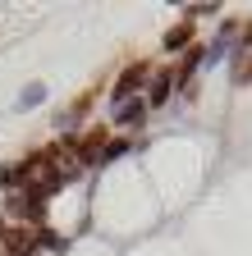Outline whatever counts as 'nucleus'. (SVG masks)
<instances>
[{
    "label": "nucleus",
    "instance_id": "1",
    "mask_svg": "<svg viewBox=\"0 0 252 256\" xmlns=\"http://www.w3.org/2000/svg\"><path fill=\"white\" fill-rule=\"evenodd\" d=\"M19 178H23V192H33V197H42V202L60 188V174H55V165H51L46 151L42 156H28L23 165H19Z\"/></svg>",
    "mask_w": 252,
    "mask_h": 256
},
{
    "label": "nucleus",
    "instance_id": "3",
    "mask_svg": "<svg viewBox=\"0 0 252 256\" xmlns=\"http://www.w3.org/2000/svg\"><path fill=\"white\" fill-rule=\"evenodd\" d=\"M142 78H147V64H133V69H124V78H119V87H115V101L124 106V96H129Z\"/></svg>",
    "mask_w": 252,
    "mask_h": 256
},
{
    "label": "nucleus",
    "instance_id": "8",
    "mask_svg": "<svg viewBox=\"0 0 252 256\" xmlns=\"http://www.w3.org/2000/svg\"><path fill=\"white\" fill-rule=\"evenodd\" d=\"M170 82H174L170 74H161V78H156V87H151V106H161V101H165V92H170Z\"/></svg>",
    "mask_w": 252,
    "mask_h": 256
},
{
    "label": "nucleus",
    "instance_id": "6",
    "mask_svg": "<svg viewBox=\"0 0 252 256\" xmlns=\"http://www.w3.org/2000/svg\"><path fill=\"white\" fill-rule=\"evenodd\" d=\"M115 124H142V101H133V106L124 101V106H119V114H115Z\"/></svg>",
    "mask_w": 252,
    "mask_h": 256
},
{
    "label": "nucleus",
    "instance_id": "2",
    "mask_svg": "<svg viewBox=\"0 0 252 256\" xmlns=\"http://www.w3.org/2000/svg\"><path fill=\"white\" fill-rule=\"evenodd\" d=\"M51 156V165H55V174L60 178H69V174H78V165H83V156H78V146H55V151H46Z\"/></svg>",
    "mask_w": 252,
    "mask_h": 256
},
{
    "label": "nucleus",
    "instance_id": "9",
    "mask_svg": "<svg viewBox=\"0 0 252 256\" xmlns=\"http://www.w3.org/2000/svg\"><path fill=\"white\" fill-rule=\"evenodd\" d=\"M5 234H10V229H5V220H0V238H5Z\"/></svg>",
    "mask_w": 252,
    "mask_h": 256
},
{
    "label": "nucleus",
    "instance_id": "5",
    "mask_svg": "<svg viewBox=\"0 0 252 256\" xmlns=\"http://www.w3.org/2000/svg\"><path fill=\"white\" fill-rule=\"evenodd\" d=\"M42 101H46V87H42V82H33V87L19 96V110H33V106H42Z\"/></svg>",
    "mask_w": 252,
    "mask_h": 256
},
{
    "label": "nucleus",
    "instance_id": "7",
    "mask_svg": "<svg viewBox=\"0 0 252 256\" xmlns=\"http://www.w3.org/2000/svg\"><path fill=\"white\" fill-rule=\"evenodd\" d=\"M124 151H129V142H110V146H101V156H97V165H106V160H115V156H124Z\"/></svg>",
    "mask_w": 252,
    "mask_h": 256
},
{
    "label": "nucleus",
    "instance_id": "4",
    "mask_svg": "<svg viewBox=\"0 0 252 256\" xmlns=\"http://www.w3.org/2000/svg\"><path fill=\"white\" fill-rule=\"evenodd\" d=\"M183 42H193V23H179L165 32V50H183Z\"/></svg>",
    "mask_w": 252,
    "mask_h": 256
}]
</instances>
